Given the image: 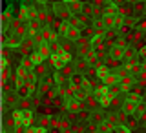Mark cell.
Wrapping results in <instances>:
<instances>
[{"label": "cell", "instance_id": "6da1fadb", "mask_svg": "<svg viewBox=\"0 0 146 133\" xmlns=\"http://www.w3.org/2000/svg\"><path fill=\"white\" fill-rule=\"evenodd\" d=\"M51 60H53L55 66H58V67H60L64 62H68V60H70V55L60 53V57H58V53H57V55H51Z\"/></svg>", "mask_w": 146, "mask_h": 133}]
</instances>
